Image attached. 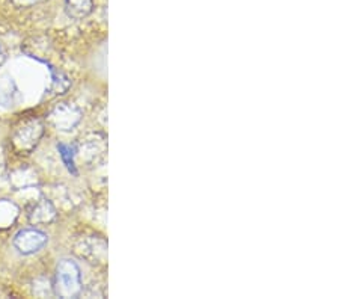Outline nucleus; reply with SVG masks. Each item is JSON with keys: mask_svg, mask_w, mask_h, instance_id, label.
Returning a JSON list of instances; mask_svg holds the SVG:
<instances>
[{"mask_svg": "<svg viewBox=\"0 0 339 299\" xmlns=\"http://www.w3.org/2000/svg\"><path fill=\"white\" fill-rule=\"evenodd\" d=\"M82 292V272L71 258H62L56 266L54 293L60 298H74Z\"/></svg>", "mask_w": 339, "mask_h": 299, "instance_id": "1", "label": "nucleus"}, {"mask_svg": "<svg viewBox=\"0 0 339 299\" xmlns=\"http://www.w3.org/2000/svg\"><path fill=\"white\" fill-rule=\"evenodd\" d=\"M44 133L43 123L37 118H30L27 121H24L20 127L14 131L12 136V144L14 147L21 151V153H29L32 151L38 141L41 139Z\"/></svg>", "mask_w": 339, "mask_h": 299, "instance_id": "2", "label": "nucleus"}, {"mask_svg": "<svg viewBox=\"0 0 339 299\" xmlns=\"http://www.w3.org/2000/svg\"><path fill=\"white\" fill-rule=\"evenodd\" d=\"M47 242H48L47 234L41 230H37V228L20 230L14 237V247L23 256L38 253L40 250H43L44 247L47 245Z\"/></svg>", "mask_w": 339, "mask_h": 299, "instance_id": "3", "label": "nucleus"}, {"mask_svg": "<svg viewBox=\"0 0 339 299\" xmlns=\"http://www.w3.org/2000/svg\"><path fill=\"white\" fill-rule=\"evenodd\" d=\"M80 118H82V112L70 103H62V104L56 106L48 115L50 124L57 130L74 128L79 124Z\"/></svg>", "mask_w": 339, "mask_h": 299, "instance_id": "4", "label": "nucleus"}, {"mask_svg": "<svg viewBox=\"0 0 339 299\" xmlns=\"http://www.w3.org/2000/svg\"><path fill=\"white\" fill-rule=\"evenodd\" d=\"M54 218H56V210L47 200H40V203H37L29 213V221L35 225L50 224Z\"/></svg>", "mask_w": 339, "mask_h": 299, "instance_id": "5", "label": "nucleus"}, {"mask_svg": "<svg viewBox=\"0 0 339 299\" xmlns=\"http://www.w3.org/2000/svg\"><path fill=\"white\" fill-rule=\"evenodd\" d=\"M92 0H67V8L70 15L80 18L90 12Z\"/></svg>", "mask_w": 339, "mask_h": 299, "instance_id": "6", "label": "nucleus"}, {"mask_svg": "<svg viewBox=\"0 0 339 299\" xmlns=\"http://www.w3.org/2000/svg\"><path fill=\"white\" fill-rule=\"evenodd\" d=\"M57 150L60 153V157L64 159L68 171L73 172L74 175L77 174V170H76V162H74V156H76V148L71 147V145H65V144H59L57 145Z\"/></svg>", "mask_w": 339, "mask_h": 299, "instance_id": "7", "label": "nucleus"}, {"mask_svg": "<svg viewBox=\"0 0 339 299\" xmlns=\"http://www.w3.org/2000/svg\"><path fill=\"white\" fill-rule=\"evenodd\" d=\"M68 77L67 76H64L62 73H54L53 71V89L56 91V94H64L65 91H67V88L65 86H62V80H67Z\"/></svg>", "mask_w": 339, "mask_h": 299, "instance_id": "8", "label": "nucleus"}, {"mask_svg": "<svg viewBox=\"0 0 339 299\" xmlns=\"http://www.w3.org/2000/svg\"><path fill=\"white\" fill-rule=\"evenodd\" d=\"M3 61H5V51H3V48L0 45V65L3 64Z\"/></svg>", "mask_w": 339, "mask_h": 299, "instance_id": "9", "label": "nucleus"}]
</instances>
